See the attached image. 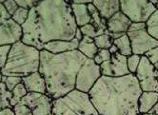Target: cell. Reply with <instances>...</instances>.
<instances>
[{"instance_id":"cell-2","label":"cell","mask_w":158,"mask_h":115,"mask_svg":"<svg viewBox=\"0 0 158 115\" xmlns=\"http://www.w3.org/2000/svg\"><path fill=\"white\" fill-rule=\"evenodd\" d=\"M141 93L137 78L130 73L121 77L102 75L88 94L99 115H140Z\"/></svg>"},{"instance_id":"cell-36","label":"cell","mask_w":158,"mask_h":115,"mask_svg":"<svg viewBox=\"0 0 158 115\" xmlns=\"http://www.w3.org/2000/svg\"><path fill=\"white\" fill-rule=\"evenodd\" d=\"M10 18H12V16L9 14L6 8L4 7V5L2 3V1H0V25L4 24V23H6Z\"/></svg>"},{"instance_id":"cell-13","label":"cell","mask_w":158,"mask_h":115,"mask_svg":"<svg viewBox=\"0 0 158 115\" xmlns=\"http://www.w3.org/2000/svg\"><path fill=\"white\" fill-rule=\"evenodd\" d=\"M131 21L121 11H118L107 21V31L109 33H127Z\"/></svg>"},{"instance_id":"cell-40","label":"cell","mask_w":158,"mask_h":115,"mask_svg":"<svg viewBox=\"0 0 158 115\" xmlns=\"http://www.w3.org/2000/svg\"><path fill=\"white\" fill-rule=\"evenodd\" d=\"M74 38H75V39H77L79 42H80V41L82 40V38H83V34H82V32H81V31H80V29H79V28H77V30H76V32H75V36H74Z\"/></svg>"},{"instance_id":"cell-28","label":"cell","mask_w":158,"mask_h":115,"mask_svg":"<svg viewBox=\"0 0 158 115\" xmlns=\"http://www.w3.org/2000/svg\"><path fill=\"white\" fill-rule=\"evenodd\" d=\"M29 13H30V10L19 7L16 10L15 13L12 15V19L15 23H17L19 26H22L27 21V19L29 17Z\"/></svg>"},{"instance_id":"cell-23","label":"cell","mask_w":158,"mask_h":115,"mask_svg":"<svg viewBox=\"0 0 158 115\" xmlns=\"http://www.w3.org/2000/svg\"><path fill=\"white\" fill-rule=\"evenodd\" d=\"M10 98L12 92L9 91L3 82L0 83V111L6 109H12L10 107Z\"/></svg>"},{"instance_id":"cell-25","label":"cell","mask_w":158,"mask_h":115,"mask_svg":"<svg viewBox=\"0 0 158 115\" xmlns=\"http://www.w3.org/2000/svg\"><path fill=\"white\" fill-rule=\"evenodd\" d=\"M94 42L98 50H109L111 47V45L114 44V39L108 33H104L95 37Z\"/></svg>"},{"instance_id":"cell-34","label":"cell","mask_w":158,"mask_h":115,"mask_svg":"<svg viewBox=\"0 0 158 115\" xmlns=\"http://www.w3.org/2000/svg\"><path fill=\"white\" fill-rule=\"evenodd\" d=\"M2 3L10 16H12L16 11V10L19 8L15 0H3Z\"/></svg>"},{"instance_id":"cell-20","label":"cell","mask_w":158,"mask_h":115,"mask_svg":"<svg viewBox=\"0 0 158 115\" xmlns=\"http://www.w3.org/2000/svg\"><path fill=\"white\" fill-rule=\"evenodd\" d=\"M114 44L116 46V48L118 50V53H120L121 55L129 57L132 54L131 41H130L129 36L127 35V33L117 39H114Z\"/></svg>"},{"instance_id":"cell-26","label":"cell","mask_w":158,"mask_h":115,"mask_svg":"<svg viewBox=\"0 0 158 115\" xmlns=\"http://www.w3.org/2000/svg\"><path fill=\"white\" fill-rule=\"evenodd\" d=\"M79 29H80L83 36H88V37H91L93 39H94L95 37L101 35V34H104V33L107 32V31H105V30H101V29L95 28L94 25L91 24V23L81 27V28H79Z\"/></svg>"},{"instance_id":"cell-10","label":"cell","mask_w":158,"mask_h":115,"mask_svg":"<svg viewBox=\"0 0 158 115\" xmlns=\"http://www.w3.org/2000/svg\"><path fill=\"white\" fill-rule=\"evenodd\" d=\"M101 74L108 77H121L130 74L127 66V57L120 53L111 54L110 59L100 65Z\"/></svg>"},{"instance_id":"cell-6","label":"cell","mask_w":158,"mask_h":115,"mask_svg":"<svg viewBox=\"0 0 158 115\" xmlns=\"http://www.w3.org/2000/svg\"><path fill=\"white\" fill-rule=\"evenodd\" d=\"M157 10L150 0H122L120 11L131 23H146Z\"/></svg>"},{"instance_id":"cell-16","label":"cell","mask_w":158,"mask_h":115,"mask_svg":"<svg viewBox=\"0 0 158 115\" xmlns=\"http://www.w3.org/2000/svg\"><path fill=\"white\" fill-rule=\"evenodd\" d=\"M71 7L75 23L78 28H81L87 24H89L92 21L91 14L89 13L88 5L86 4H76L73 1L71 2Z\"/></svg>"},{"instance_id":"cell-15","label":"cell","mask_w":158,"mask_h":115,"mask_svg":"<svg viewBox=\"0 0 158 115\" xmlns=\"http://www.w3.org/2000/svg\"><path fill=\"white\" fill-rule=\"evenodd\" d=\"M93 4L97 9L100 16L107 21L120 11V1L118 0H94Z\"/></svg>"},{"instance_id":"cell-9","label":"cell","mask_w":158,"mask_h":115,"mask_svg":"<svg viewBox=\"0 0 158 115\" xmlns=\"http://www.w3.org/2000/svg\"><path fill=\"white\" fill-rule=\"evenodd\" d=\"M52 99L47 94L28 93L20 103L26 105L33 115H49L52 109Z\"/></svg>"},{"instance_id":"cell-8","label":"cell","mask_w":158,"mask_h":115,"mask_svg":"<svg viewBox=\"0 0 158 115\" xmlns=\"http://www.w3.org/2000/svg\"><path fill=\"white\" fill-rule=\"evenodd\" d=\"M127 35L131 41L132 54L143 56L146 52L158 47V41L150 35L147 29L127 32Z\"/></svg>"},{"instance_id":"cell-11","label":"cell","mask_w":158,"mask_h":115,"mask_svg":"<svg viewBox=\"0 0 158 115\" xmlns=\"http://www.w3.org/2000/svg\"><path fill=\"white\" fill-rule=\"evenodd\" d=\"M23 36L22 27L15 23L12 18L4 24L0 25V47L13 46L21 41Z\"/></svg>"},{"instance_id":"cell-1","label":"cell","mask_w":158,"mask_h":115,"mask_svg":"<svg viewBox=\"0 0 158 115\" xmlns=\"http://www.w3.org/2000/svg\"><path fill=\"white\" fill-rule=\"evenodd\" d=\"M21 27L23 31L21 41L38 51H42L43 46L51 41L73 40L78 28L71 2L63 0L38 1Z\"/></svg>"},{"instance_id":"cell-42","label":"cell","mask_w":158,"mask_h":115,"mask_svg":"<svg viewBox=\"0 0 158 115\" xmlns=\"http://www.w3.org/2000/svg\"><path fill=\"white\" fill-rule=\"evenodd\" d=\"M148 113H152V114H157L158 115V102L154 105V107L148 112Z\"/></svg>"},{"instance_id":"cell-14","label":"cell","mask_w":158,"mask_h":115,"mask_svg":"<svg viewBox=\"0 0 158 115\" xmlns=\"http://www.w3.org/2000/svg\"><path fill=\"white\" fill-rule=\"evenodd\" d=\"M79 41L73 38L71 41L56 40L51 41L43 46V50L47 51L52 54H60L68 51H73L78 49Z\"/></svg>"},{"instance_id":"cell-48","label":"cell","mask_w":158,"mask_h":115,"mask_svg":"<svg viewBox=\"0 0 158 115\" xmlns=\"http://www.w3.org/2000/svg\"><path fill=\"white\" fill-rule=\"evenodd\" d=\"M49 115H52V113H50V114H49Z\"/></svg>"},{"instance_id":"cell-44","label":"cell","mask_w":158,"mask_h":115,"mask_svg":"<svg viewBox=\"0 0 158 115\" xmlns=\"http://www.w3.org/2000/svg\"><path fill=\"white\" fill-rule=\"evenodd\" d=\"M153 67H154L155 70L158 72V62H157V63H155V64H153Z\"/></svg>"},{"instance_id":"cell-45","label":"cell","mask_w":158,"mask_h":115,"mask_svg":"<svg viewBox=\"0 0 158 115\" xmlns=\"http://www.w3.org/2000/svg\"><path fill=\"white\" fill-rule=\"evenodd\" d=\"M140 115H157V114H152V113H142Z\"/></svg>"},{"instance_id":"cell-49","label":"cell","mask_w":158,"mask_h":115,"mask_svg":"<svg viewBox=\"0 0 158 115\" xmlns=\"http://www.w3.org/2000/svg\"><path fill=\"white\" fill-rule=\"evenodd\" d=\"M157 80H158V77H157Z\"/></svg>"},{"instance_id":"cell-5","label":"cell","mask_w":158,"mask_h":115,"mask_svg":"<svg viewBox=\"0 0 158 115\" xmlns=\"http://www.w3.org/2000/svg\"><path fill=\"white\" fill-rule=\"evenodd\" d=\"M52 115H99L88 93L73 89L52 101Z\"/></svg>"},{"instance_id":"cell-32","label":"cell","mask_w":158,"mask_h":115,"mask_svg":"<svg viewBox=\"0 0 158 115\" xmlns=\"http://www.w3.org/2000/svg\"><path fill=\"white\" fill-rule=\"evenodd\" d=\"M12 46H1L0 47V72H1L8 60L9 53Z\"/></svg>"},{"instance_id":"cell-19","label":"cell","mask_w":158,"mask_h":115,"mask_svg":"<svg viewBox=\"0 0 158 115\" xmlns=\"http://www.w3.org/2000/svg\"><path fill=\"white\" fill-rule=\"evenodd\" d=\"M77 51H80L86 58L94 60V58L97 54L99 50L95 46L93 38L88 37V36H83L82 40L79 42Z\"/></svg>"},{"instance_id":"cell-35","label":"cell","mask_w":158,"mask_h":115,"mask_svg":"<svg viewBox=\"0 0 158 115\" xmlns=\"http://www.w3.org/2000/svg\"><path fill=\"white\" fill-rule=\"evenodd\" d=\"M15 1L18 7L26 9L28 10H31V9H33L38 3V1H36V0H15Z\"/></svg>"},{"instance_id":"cell-33","label":"cell","mask_w":158,"mask_h":115,"mask_svg":"<svg viewBox=\"0 0 158 115\" xmlns=\"http://www.w3.org/2000/svg\"><path fill=\"white\" fill-rule=\"evenodd\" d=\"M15 115H33L31 110L24 104L22 103H18L16 106L13 108Z\"/></svg>"},{"instance_id":"cell-47","label":"cell","mask_w":158,"mask_h":115,"mask_svg":"<svg viewBox=\"0 0 158 115\" xmlns=\"http://www.w3.org/2000/svg\"><path fill=\"white\" fill-rule=\"evenodd\" d=\"M156 10H158V4H157V5H156Z\"/></svg>"},{"instance_id":"cell-22","label":"cell","mask_w":158,"mask_h":115,"mask_svg":"<svg viewBox=\"0 0 158 115\" xmlns=\"http://www.w3.org/2000/svg\"><path fill=\"white\" fill-rule=\"evenodd\" d=\"M28 94V91L25 88V86L23 85V83H20L19 85H17L13 90H12V98H10V107L12 109L16 106L18 103H20L26 95Z\"/></svg>"},{"instance_id":"cell-3","label":"cell","mask_w":158,"mask_h":115,"mask_svg":"<svg viewBox=\"0 0 158 115\" xmlns=\"http://www.w3.org/2000/svg\"><path fill=\"white\" fill-rule=\"evenodd\" d=\"M87 59L77 50L60 54L40 51L38 72L46 82L47 95L55 100L75 89L77 74Z\"/></svg>"},{"instance_id":"cell-7","label":"cell","mask_w":158,"mask_h":115,"mask_svg":"<svg viewBox=\"0 0 158 115\" xmlns=\"http://www.w3.org/2000/svg\"><path fill=\"white\" fill-rule=\"evenodd\" d=\"M101 76L102 74H101L100 66L96 65L92 59H87L77 74L75 89L81 92L89 93V91L93 88Z\"/></svg>"},{"instance_id":"cell-12","label":"cell","mask_w":158,"mask_h":115,"mask_svg":"<svg viewBox=\"0 0 158 115\" xmlns=\"http://www.w3.org/2000/svg\"><path fill=\"white\" fill-rule=\"evenodd\" d=\"M22 83L25 86L28 93H42L47 94V87L44 77L39 72H33L26 77L22 78Z\"/></svg>"},{"instance_id":"cell-27","label":"cell","mask_w":158,"mask_h":115,"mask_svg":"<svg viewBox=\"0 0 158 115\" xmlns=\"http://www.w3.org/2000/svg\"><path fill=\"white\" fill-rule=\"evenodd\" d=\"M140 88L142 91L145 92H157L158 93V80L157 78L152 77L145 79L139 82Z\"/></svg>"},{"instance_id":"cell-24","label":"cell","mask_w":158,"mask_h":115,"mask_svg":"<svg viewBox=\"0 0 158 115\" xmlns=\"http://www.w3.org/2000/svg\"><path fill=\"white\" fill-rule=\"evenodd\" d=\"M147 31L149 32L151 36L158 41V10L150 17V19L146 22Z\"/></svg>"},{"instance_id":"cell-17","label":"cell","mask_w":158,"mask_h":115,"mask_svg":"<svg viewBox=\"0 0 158 115\" xmlns=\"http://www.w3.org/2000/svg\"><path fill=\"white\" fill-rule=\"evenodd\" d=\"M135 77L137 78L138 82H141L145 79L148 78H157L158 77V72L154 68L153 65L148 60L146 56H141L140 63L138 65L137 71L135 72Z\"/></svg>"},{"instance_id":"cell-18","label":"cell","mask_w":158,"mask_h":115,"mask_svg":"<svg viewBox=\"0 0 158 115\" xmlns=\"http://www.w3.org/2000/svg\"><path fill=\"white\" fill-rule=\"evenodd\" d=\"M158 102V93L157 92H145L142 93L138 100V110L140 114L148 113L156 103Z\"/></svg>"},{"instance_id":"cell-21","label":"cell","mask_w":158,"mask_h":115,"mask_svg":"<svg viewBox=\"0 0 158 115\" xmlns=\"http://www.w3.org/2000/svg\"><path fill=\"white\" fill-rule=\"evenodd\" d=\"M88 10H89V13L91 17H92L91 24L94 25L97 29L107 31V20L103 19L102 17L100 16L97 9L93 4V1H92V3L88 4Z\"/></svg>"},{"instance_id":"cell-46","label":"cell","mask_w":158,"mask_h":115,"mask_svg":"<svg viewBox=\"0 0 158 115\" xmlns=\"http://www.w3.org/2000/svg\"><path fill=\"white\" fill-rule=\"evenodd\" d=\"M2 76H3V75L1 74V72H0V83L2 82Z\"/></svg>"},{"instance_id":"cell-31","label":"cell","mask_w":158,"mask_h":115,"mask_svg":"<svg viewBox=\"0 0 158 115\" xmlns=\"http://www.w3.org/2000/svg\"><path fill=\"white\" fill-rule=\"evenodd\" d=\"M111 57V54L110 53L109 50H99L97 54L94 58V61L96 65L100 66L101 64H103L107 61H109Z\"/></svg>"},{"instance_id":"cell-4","label":"cell","mask_w":158,"mask_h":115,"mask_svg":"<svg viewBox=\"0 0 158 115\" xmlns=\"http://www.w3.org/2000/svg\"><path fill=\"white\" fill-rule=\"evenodd\" d=\"M40 51L22 41L14 44L10 48L7 63L1 71L3 76L26 77L39 70Z\"/></svg>"},{"instance_id":"cell-43","label":"cell","mask_w":158,"mask_h":115,"mask_svg":"<svg viewBox=\"0 0 158 115\" xmlns=\"http://www.w3.org/2000/svg\"><path fill=\"white\" fill-rule=\"evenodd\" d=\"M73 2L76 3V4H86V5L92 3V1H73Z\"/></svg>"},{"instance_id":"cell-39","label":"cell","mask_w":158,"mask_h":115,"mask_svg":"<svg viewBox=\"0 0 158 115\" xmlns=\"http://www.w3.org/2000/svg\"><path fill=\"white\" fill-rule=\"evenodd\" d=\"M0 115H15L13 109H6L0 111Z\"/></svg>"},{"instance_id":"cell-38","label":"cell","mask_w":158,"mask_h":115,"mask_svg":"<svg viewBox=\"0 0 158 115\" xmlns=\"http://www.w3.org/2000/svg\"><path fill=\"white\" fill-rule=\"evenodd\" d=\"M143 29H147V25L146 23H131L128 32H131V31H137Z\"/></svg>"},{"instance_id":"cell-37","label":"cell","mask_w":158,"mask_h":115,"mask_svg":"<svg viewBox=\"0 0 158 115\" xmlns=\"http://www.w3.org/2000/svg\"><path fill=\"white\" fill-rule=\"evenodd\" d=\"M144 56H146L147 58H148V60L152 65L155 64V63H157L158 62V47H156V48L149 51L148 52H146Z\"/></svg>"},{"instance_id":"cell-30","label":"cell","mask_w":158,"mask_h":115,"mask_svg":"<svg viewBox=\"0 0 158 115\" xmlns=\"http://www.w3.org/2000/svg\"><path fill=\"white\" fill-rule=\"evenodd\" d=\"M141 56L136 55V54H131V56L127 57V66H128V70L130 73L135 74L137 71L138 65L140 63Z\"/></svg>"},{"instance_id":"cell-41","label":"cell","mask_w":158,"mask_h":115,"mask_svg":"<svg viewBox=\"0 0 158 115\" xmlns=\"http://www.w3.org/2000/svg\"><path fill=\"white\" fill-rule=\"evenodd\" d=\"M109 51H110V54H114V53H117V52H118V50H117V48H116V46H115L114 44H112V45H111V47L109 49Z\"/></svg>"},{"instance_id":"cell-29","label":"cell","mask_w":158,"mask_h":115,"mask_svg":"<svg viewBox=\"0 0 158 115\" xmlns=\"http://www.w3.org/2000/svg\"><path fill=\"white\" fill-rule=\"evenodd\" d=\"M2 82L5 84L7 89L12 92V90L20 83H22V78L17 76H2Z\"/></svg>"}]
</instances>
